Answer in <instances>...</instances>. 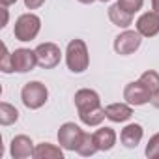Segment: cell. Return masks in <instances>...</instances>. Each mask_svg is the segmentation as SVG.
<instances>
[{
	"mask_svg": "<svg viewBox=\"0 0 159 159\" xmlns=\"http://www.w3.org/2000/svg\"><path fill=\"white\" fill-rule=\"evenodd\" d=\"M94 140H96L99 152H109L116 144V133L112 127H99L94 133Z\"/></svg>",
	"mask_w": 159,
	"mask_h": 159,
	"instance_id": "14",
	"label": "cell"
},
{
	"mask_svg": "<svg viewBox=\"0 0 159 159\" xmlns=\"http://www.w3.org/2000/svg\"><path fill=\"white\" fill-rule=\"evenodd\" d=\"M118 6L120 8H124L125 11H129V13H137L139 10H142V6H144V0H118Z\"/></svg>",
	"mask_w": 159,
	"mask_h": 159,
	"instance_id": "23",
	"label": "cell"
},
{
	"mask_svg": "<svg viewBox=\"0 0 159 159\" xmlns=\"http://www.w3.org/2000/svg\"><path fill=\"white\" fill-rule=\"evenodd\" d=\"M109 19H111V23H112L114 26H118V28H127V26L133 25V13H129V11H125L124 8H120L118 2L109 8Z\"/></svg>",
	"mask_w": 159,
	"mask_h": 159,
	"instance_id": "15",
	"label": "cell"
},
{
	"mask_svg": "<svg viewBox=\"0 0 159 159\" xmlns=\"http://www.w3.org/2000/svg\"><path fill=\"white\" fill-rule=\"evenodd\" d=\"M124 99L133 107H140V105H146L150 103L152 99V94L150 90L140 83V81H135V83H127L125 88H124Z\"/></svg>",
	"mask_w": 159,
	"mask_h": 159,
	"instance_id": "7",
	"label": "cell"
},
{
	"mask_svg": "<svg viewBox=\"0 0 159 159\" xmlns=\"http://www.w3.org/2000/svg\"><path fill=\"white\" fill-rule=\"evenodd\" d=\"M45 4V0H25V6L28 8V10H38V8H41Z\"/></svg>",
	"mask_w": 159,
	"mask_h": 159,
	"instance_id": "24",
	"label": "cell"
},
{
	"mask_svg": "<svg viewBox=\"0 0 159 159\" xmlns=\"http://www.w3.org/2000/svg\"><path fill=\"white\" fill-rule=\"evenodd\" d=\"M41 30V19L36 13H23L13 26V36L19 41H32Z\"/></svg>",
	"mask_w": 159,
	"mask_h": 159,
	"instance_id": "3",
	"label": "cell"
},
{
	"mask_svg": "<svg viewBox=\"0 0 159 159\" xmlns=\"http://www.w3.org/2000/svg\"><path fill=\"white\" fill-rule=\"evenodd\" d=\"M17 120H19V111L13 105H10L6 101L0 103V124L2 125H11Z\"/></svg>",
	"mask_w": 159,
	"mask_h": 159,
	"instance_id": "18",
	"label": "cell"
},
{
	"mask_svg": "<svg viewBox=\"0 0 159 159\" xmlns=\"http://www.w3.org/2000/svg\"><path fill=\"white\" fill-rule=\"evenodd\" d=\"M150 103H152V105H153L155 109H159V90L152 94V99H150Z\"/></svg>",
	"mask_w": 159,
	"mask_h": 159,
	"instance_id": "25",
	"label": "cell"
},
{
	"mask_svg": "<svg viewBox=\"0 0 159 159\" xmlns=\"http://www.w3.org/2000/svg\"><path fill=\"white\" fill-rule=\"evenodd\" d=\"M15 2H17V0H0V4L6 6V8H8V6H11V4H15Z\"/></svg>",
	"mask_w": 159,
	"mask_h": 159,
	"instance_id": "26",
	"label": "cell"
},
{
	"mask_svg": "<svg viewBox=\"0 0 159 159\" xmlns=\"http://www.w3.org/2000/svg\"><path fill=\"white\" fill-rule=\"evenodd\" d=\"M99 2H109V0H99Z\"/></svg>",
	"mask_w": 159,
	"mask_h": 159,
	"instance_id": "29",
	"label": "cell"
},
{
	"mask_svg": "<svg viewBox=\"0 0 159 159\" xmlns=\"http://www.w3.org/2000/svg\"><path fill=\"white\" fill-rule=\"evenodd\" d=\"M96 152H99V150H98V144L94 140V135L83 133V139H81V144H79V148H77V153L79 155H84V157H90Z\"/></svg>",
	"mask_w": 159,
	"mask_h": 159,
	"instance_id": "19",
	"label": "cell"
},
{
	"mask_svg": "<svg viewBox=\"0 0 159 159\" xmlns=\"http://www.w3.org/2000/svg\"><path fill=\"white\" fill-rule=\"evenodd\" d=\"M142 135H144V129L140 124H127L120 133V140L125 148H137L142 140Z\"/></svg>",
	"mask_w": 159,
	"mask_h": 159,
	"instance_id": "12",
	"label": "cell"
},
{
	"mask_svg": "<svg viewBox=\"0 0 159 159\" xmlns=\"http://www.w3.org/2000/svg\"><path fill=\"white\" fill-rule=\"evenodd\" d=\"M137 32L142 38H153L159 34V13L146 11L137 19Z\"/></svg>",
	"mask_w": 159,
	"mask_h": 159,
	"instance_id": "8",
	"label": "cell"
},
{
	"mask_svg": "<svg viewBox=\"0 0 159 159\" xmlns=\"http://www.w3.org/2000/svg\"><path fill=\"white\" fill-rule=\"evenodd\" d=\"M4 49V54H2V60H0V69L4 73H13L15 71V66H13V52H10L8 45H2Z\"/></svg>",
	"mask_w": 159,
	"mask_h": 159,
	"instance_id": "21",
	"label": "cell"
},
{
	"mask_svg": "<svg viewBox=\"0 0 159 159\" xmlns=\"http://www.w3.org/2000/svg\"><path fill=\"white\" fill-rule=\"evenodd\" d=\"M146 157L148 159H159V133L152 135L146 144Z\"/></svg>",
	"mask_w": 159,
	"mask_h": 159,
	"instance_id": "22",
	"label": "cell"
},
{
	"mask_svg": "<svg viewBox=\"0 0 159 159\" xmlns=\"http://www.w3.org/2000/svg\"><path fill=\"white\" fill-rule=\"evenodd\" d=\"M34 159H64L62 146H54L51 142H41L34 148Z\"/></svg>",
	"mask_w": 159,
	"mask_h": 159,
	"instance_id": "16",
	"label": "cell"
},
{
	"mask_svg": "<svg viewBox=\"0 0 159 159\" xmlns=\"http://www.w3.org/2000/svg\"><path fill=\"white\" fill-rule=\"evenodd\" d=\"M79 118H81V122L84 125L96 127V125H101V122L107 118V114H105L103 107H96V109H90V111H84V112H79Z\"/></svg>",
	"mask_w": 159,
	"mask_h": 159,
	"instance_id": "17",
	"label": "cell"
},
{
	"mask_svg": "<svg viewBox=\"0 0 159 159\" xmlns=\"http://www.w3.org/2000/svg\"><path fill=\"white\" fill-rule=\"evenodd\" d=\"M73 99H75V107H77L79 112H84V111L101 107L99 94H98L96 90H90V88H81V90H77Z\"/></svg>",
	"mask_w": 159,
	"mask_h": 159,
	"instance_id": "9",
	"label": "cell"
},
{
	"mask_svg": "<svg viewBox=\"0 0 159 159\" xmlns=\"http://www.w3.org/2000/svg\"><path fill=\"white\" fill-rule=\"evenodd\" d=\"M36 56H38V64L43 67V69H52L60 64L62 60V51L56 43H41L36 47Z\"/></svg>",
	"mask_w": 159,
	"mask_h": 159,
	"instance_id": "5",
	"label": "cell"
},
{
	"mask_svg": "<svg viewBox=\"0 0 159 159\" xmlns=\"http://www.w3.org/2000/svg\"><path fill=\"white\" fill-rule=\"evenodd\" d=\"M83 129L79 127L77 124L73 122H66L60 125L58 129V144L64 148V150H69V152H77L79 144H81V139H83Z\"/></svg>",
	"mask_w": 159,
	"mask_h": 159,
	"instance_id": "4",
	"label": "cell"
},
{
	"mask_svg": "<svg viewBox=\"0 0 159 159\" xmlns=\"http://www.w3.org/2000/svg\"><path fill=\"white\" fill-rule=\"evenodd\" d=\"M152 8H153V11L159 13V0H152Z\"/></svg>",
	"mask_w": 159,
	"mask_h": 159,
	"instance_id": "27",
	"label": "cell"
},
{
	"mask_svg": "<svg viewBox=\"0 0 159 159\" xmlns=\"http://www.w3.org/2000/svg\"><path fill=\"white\" fill-rule=\"evenodd\" d=\"M139 81H140L148 90H150V94H153V92H157V90H159V73H157V71H153V69L144 71V73L140 75Z\"/></svg>",
	"mask_w": 159,
	"mask_h": 159,
	"instance_id": "20",
	"label": "cell"
},
{
	"mask_svg": "<svg viewBox=\"0 0 159 159\" xmlns=\"http://www.w3.org/2000/svg\"><path fill=\"white\" fill-rule=\"evenodd\" d=\"M105 114L111 122L120 124V122H127L133 116V109L129 103H111L105 107Z\"/></svg>",
	"mask_w": 159,
	"mask_h": 159,
	"instance_id": "13",
	"label": "cell"
},
{
	"mask_svg": "<svg viewBox=\"0 0 159 159\" xmlns=\"http://www.w3.org/2000/svg\"><path fill=\"white\" fill-rule=\"evenodd\" d=\"M81 4H92V2H96V0H79Z\"/></svg>",
	"mask_w": 159,
	"mask_h": 159,
	"instance_id": "28",
	"label": "cell"
},
{
	"mask_svg": "<svg viewBox=\"0 0 159 159\" xmlns=\"http://www.w3.org/2000/svg\"><path fill=\"white\" fill-rule=\"evenodd\" d=\"M140 43H142V36L137 30H125L114 38V51L122 56H127V54H133L135 51H139Z\"/></svg>",
	"mask_w": 159,
	"mask_h": 159,
	"instance_id": "6",
	"label": "cell"
},
{
	"mask_svg": "<svg viewBox=\"0 0 159 159\" xmlns=\"http://www.w3.org/2000/svg\"><path fill=\"white\" fill-rule=\"evenodd\" d=\"M34 142L30 137L26 135H17L11 139L10 144V153L13 159H26V157H34Z\"/></svg>",
	"mask_w": 159,
	"mask_h": 159,
	"instance_id": "10",
	"label": "cell"
},
{
	"mask_svg": "<svg viewBox=\"0 0 159 159\" xmlns=\"http://www.w3.org/2000/svg\"><path fill=\"white\" fill-rule=\"evenodd\" d=\"M13 66L17 73H28L38 66V56L36 51L30 49H15L13 52Z\"/></svg>",
	"mask_w": 159,
	"mask_h": 159,
	"instance_id": "11",
	"label": "cell"
},
{
	"mask_svg": "<svg viewBox=\"0 0 159 159\" xmlns=\"http://www.w3.org/2000/svg\"><path fill=\"white\" fill-rule=\"evenodd\" d=\"M21 99H23V105L30 111H36V109H41L47 99H49V90L43 83L39 81H30L23 86L21 90Z\"/></svg>",
	"mask_w": 159,
	"mask_h": 159,
	"instance_id": "2",
	"label": "cell"
},
{
	"mask_svg": "<svg viewBox=\"0 0 159 159\" xmlns=\"http://www.w3.org/2000/svg\"><path fill=\"white\" fill-rule=\"evenodd\" d=\"M66 64L67 69L73 73H83L90 66V54L88 47L83 39H71L66 49Z\"/></svg>",
	"mask_w": 159,
	"mask_h": 159,
	"instance_id": "1",
	"label": "cell"
}]
</instances>
